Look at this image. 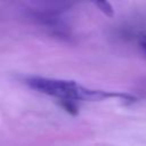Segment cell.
<instances>
[{
    "mask_svg": "<svg viewBox=\"0 0 146 146\" xmlns=\"http://www.w3.org/2000/svg\"><path fill=\"white\" fill-rule=\"evenodd\" d=\"M25 83L33 90L41 94L56 97L58 99L87 100L88 89L72 80L51 79L42 76H29Z\"/></svg>",
    "mask_w": 146,
    "mask_h": 146,
    "instance_id": "6da1fadb",
    "label": "cell"
},
{
    "mask_svg": "<svg viewBox=\"0 0 146 146\" xmlns=\"http://www.w3.org/2000/svg\"><path fill=\"white\" fill-rule=\"evenodd\" d=\"M95 6L107 17H113L114 16V9L112 5L107 1H95Z\"/></svg>",
    "mask_w": 146,
    "mask_h": 146,
    "instance_id": "3957f363",
    "label": "cell"
},
{
    "mask_svg": "<svg viewBox=\"0 0 146 146\" xmlns=\"http://www.w3.org/2000/svg\"><path fill=\"white\" fill-rule=\"evenodd\" d=\"M58 105L64 110L66 111L68 114L75 116L79 114V108L75 104L74 100H70V99H58Z\"/></svg>",
    "mask_w": 146,
    "mask_h": 146,
    "instance_id": "7a4b0ae2",
    "label": "cell"
},
{
    "mask_svg": "<svg viewBox=\"0 0 146 146\" xmlns=\"http://www.w3.org/2000/svg\"><path fill=\"white\" fill-rule=\"evenodd\" d=\"M139 42H140V46L141 48L144 49V51L146 52V33H143L139 38Z\"/></svg>",
    "mask_w": 146,
    "mask_h": 146,
    "instance_id": "277c9868",
    "label": "cell"
}]
</instances>
